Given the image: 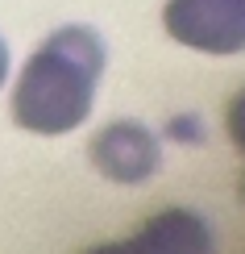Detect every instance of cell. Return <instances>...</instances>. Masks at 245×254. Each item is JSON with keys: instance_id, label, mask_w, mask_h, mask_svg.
<instances>
[{"instance_id": "obj_1", "label": "cell", "mask_w": 245, "mask_h": 254, "mask_svg": "<svg viewBox=\"0 0 245 254\" xmlns=\"http://www.w3.org/2000/svg\"><path fill=\"white\" fill-rule=\"evenodd\" d=\"M104 71V42L88 25L54 29L21 71L13 121L34 133H71L88 121Z\"/></svg>"}, {"instance_id": "obj_2", "label": "cell", "mask_w": 245, "mask_h": 254, "mask_svg": "<svg viewBox=\"0 0 245 254\" xmlns=\"http://www.w3.org/2000/svg\"><path fill=\"white\" fill-rule=\"evenodd\" d=\"M166 34L204 55L245 50V0H166Z\"/></svg>"}, {"instance_id": "obj_3", "label": "cell", "mask_w": 245, "mask_h": 254, "mask_svg": "<svg viewBox=\"0 0 245 254\" xmlns=\"http://www.w3.org/2000/svg\"><path fill=\"white\" fill-rule=\"evenodd\" d=\"M92 163L112 184H142L158 171L162 146L158 137L137 121H116L92 137Z\"/></svg>"}, {"instance_id": "obj_4", "label": "cell", "mask_w": 245, "mask_h": 254, "mask_svg": "<svg viewBox=\"0 0 245 254\" xmlns=\"http://www.w3.org/2000/svg\"><path fill=\"white\" fill-rule=\"evenodd\" d=\"M133 254H212V229L191 208H166L133 242Z\"/></svg>"}, {"instance_id": "obj_5", "label": "cell", "mask_w": 245, "mask_h": 254, "mask_svg": "<svg viewBox=\"0 0 245 254\" xmlns=\"http://www.w3.org/2000/svg\"><path fill=\"white\" fill-rule=\"evenodd\" d=\"M229 137L245 150V88H241L237 96H233V104H229Z\"/></svg>"}, {"instance_id": "obj_6", "label": "cell", "mask_w": 245, "mask_h": 254, "mask_svg": "<svg viewBox=\"0 0 245 254\" xmlns=\"http://www.w3.org/2000/svg\"><path fill=\"white\" fill-rule=\"evenodd\" d=\"M170 133L183 137V142H196V137H199V125H196V117H179L175 125H170Z\"/></svg>"}, {"instance_id": "obj_7", "label": "cell", "mask_w": 245, "mask_h": 254, "mask_svg": "<svg viewBox=\"0 0 245 254\" xmlns=\"http://www.w3.org/2000/svg\"><path fill=\"white\" fill-rule=\"evenodd\" d=\"M88 254H133V246H129V242H108V246H96Z\"/></svg>"}, {"instance_id": "obj_8", "label": "cell", "mask_w": 245, "mask_h": 254, "mask_svg": "<svg viewBox=\"0 0 245 254\" xmlns=\"http://www.w3.org/2000/svg\"><path fill=\"white\" fill-rule=\"evenodd\" d=\"M4 75H8V46H4V38H0V88H4Z\"/></svg>"}]
</instances>
